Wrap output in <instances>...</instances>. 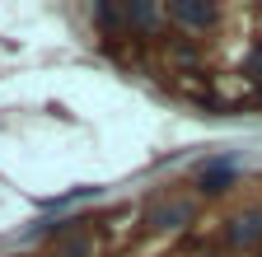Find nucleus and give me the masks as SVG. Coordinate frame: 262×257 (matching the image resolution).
<instances>
[{"label":"nucleus","mask_w":262,"mask_h":257,"mask_svg":"<svg viewBox=\"0 0 262 257\" xmlns=\"http://www.w3.org/2000/svg\"><path fill=\"white\" fill-rule=\"evenodd\" d=\"M173 19H183L192 28H206V24H215V10L211 5H192V0H178V5H173Z\"/></svg>","instance_id":"obj_1"},{"label":"nucleus","mask_w":262,"mask_h":257,"mask_svg":"<svg viewBox=\"0 0 262 257\" xmlns=\"http://www.w3.org/2000/svg\"><path fill=\"white\" fill-rule=\"evenodd\" d=\"M183 220H187V206H164V211L150 215V224H159V229H173V224H183Z\"/></svg>","instance_id":"obj_4"},{"label":"nucleus","mask_w":262,"mask_h":257,"mask_svg":"<svg viewBox=\"0 0 262 257\" xmlns=\"http://www.w3.org/2000/svg\"><path fill=\"white\" fill-rule=\"evenodd\" d=\"M262 234V215H244L234 229H229V243H248V239H257Z\"/></svg>","instance_id":"obj_3"},{"label":"nucleus","mask_w":262,"mask_h":257,"mask_svg":"<svg viewBox=\"0 0 262 257\" xmlns=\"http://www.w3.org/2000/svg\"><path fill=\"white\" fill-rule=\"evenodd\" d=\"M229 178H234V169H229V164H211V169L202 173V192H211V197H215V192L229 187Z\"/></svg>","instance_id":"obj_2"}]
</instances>
